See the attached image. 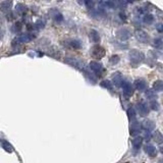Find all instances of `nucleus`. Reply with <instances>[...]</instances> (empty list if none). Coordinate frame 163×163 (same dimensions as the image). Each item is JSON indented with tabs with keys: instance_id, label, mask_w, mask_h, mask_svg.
<instances>
[{
	"instance_id": "nucleus-35",
	"label": "nucleus",
	"mask_w": 163,
	"mask_h": 163,
	"mask_svg": "<svg viewBox=\"0 0 163 163\" xmlns=\"http://www.w3.org/2000/svg\"><path fill=\"white\" fill-rule=\"evenodd\" d=\"M84 4H85V5L87 6V8L89 9H94V6H95V2L93 1H85Z\"/></svg>"
},
{
	"instance_id": "nucleus-3",
	"label": "nucleus",
	"mask_w": 163,
	"mask_h": 163,
	"mask_svg": "<svg viewBox=\"0 0 163 163\" xmlns=\"http://www.w3.org/2000/svg\"><path fill=\"white\" fill-rule=\"evenodd\" d=\"M90 54H91V56H92L93 58L101 59V58H103L106 55V50H105L104 48H103L102 46L95 45V46L92 47V49H91Z\"/></svg>"
},
{
	"instance_id": "nucleus-2",
	"label": "nucleus",
	"mask_w": 163,
	"mask_h": 163,
	"mask_svg": "<svg viewBox=\"0 0 163 163\" xmlns=\"http://www.w3.org/2000/svg\"><path fill=\"white\" fill-rule=\"evenodd\" d=\"M128 58H130V61L133 64H138L141 63L142 61H144L145 54L139 50H137V49H132L128 52Z\"/></svg>"
},
{
	"instance_id": "nucleus-40",
	"label": "nucleus",
	"mask_w": 163,
	"mask_h": 163,
	"mask_svg": "<svg viewBox=\"0 0 163 163\" xmlns=\"http://www.w3.org/2000/svg\"><path fill=\"white\" fill-rule=\"evenodd\" d=\"M3 23H4V18L0 14V24H3Z\"/></svg>"
},
{
	"instance_id": "nucleus-14",
	"label": "nucleus",
	"mask_w": 163,
	"mask_h": 163,
	"mask_svg": "<svg viewBox=\"0 0 163 163\" xmlns=\"http://www.w3.org/2000/svg\"><path fill=\"white\" fill-rule=\"evenodd\" d=\"M144 150L150 157L157 156V150H156V147H155V146H153L151 144H147L144 147Z\"/></svg>"
},
{
	"instance_id": "nucleus-17",
	"label": "nucleus",
	"mask_w": 163,
	"mask_h": 163,
	"mask_svg": "<svg viewBox=\"0 0 163 163\" xmlns=\"http://www.w3.org/2000/svg\"><path fill=\"white\" fill-rule=\"evenodd\" d=\"M67 45L73 49H76V50H79V49L82 48L83 44L82 42L79 40V39H71V40H68L67 41Z\"/></svg>"
},
{
	"instance_id": "nucleus-25",
	"label": "nucleus",
	"mask_w": 163,
	"mask_h": 163,
	"mask_svg": "<svg viewBox=\"0 0 163 163\" xmlns=\"http://www.w3.org/2000/svg\"><path fill=\"white\" fill-rule=\"evenodd\" d=\"M127 117L130 122H134L136 119V116H137V113H136V110L134 108H128L127 111Z\"/></svg>"
},
{
	"instance_id": "nucleus-1",
	"label": "nucleus",
	"mask_w": 163,
	"mask_h": 163,
	"mask_svg": "<svg viewBox=\"0 0 163 163\" xmlns=\"http://www.w3.org/2000/svg\"><path fill=\"white\" fill-rule=\"evenodd\" d=\"M64 62L70 64V66L76 68V70H80L83 71L86 70V66H87L85 61L81 60V59H79V58H76V57H70V56H67V57L64 58Z\"/></svg>"
},
{
	"instance_id": "nucleus-13",
	"label": "nucleus",
	"mask_w": 163,
	"mask_h": 163,
	"mask_svg": "<svg viewBox=\"0 0 163 163\" xmlns=\"http://www.w3.org/2000/svg\"><path fill=\"white\" fill-rule=\"evenodd\" d=\"M135 88L138 91H145L147 89V82L144 79H137L135 81Z\"/></svg>"
},
{
	"instance_id": "nucleus-21",
	"label": "nucleus",
	"mask_w": 163,
	"mask_h": 163,
	"mask_svg": "<svg viewBox=\"0 0 163 163\" xmlns=\"http://www.w3.org/2000/svg\"><path fill=\"white\" fill-rule=\"evenodd\" d=\"M154 92H161L163 90V82L161 80H158L155 81L154 84H153V89H152Z\"/></svg>"
},
{
	"instance_id": "nucleus-27",
	"label": "nucleus",
	"mask_w": 163,
	"mask_h": 163,
	"mask_svg": "<svg viewBox=\"0 0 163 163\" xmlns=\"http://www.w3.org/2000/svg\"><path fill=\"white\" fill-rule=\"evenodd\" d=\"M153 138H154L155 142L158 143V144H161L162 141H163V136L159 130H155L154 135H153Z\"/></svg>"
},
{
	"instance_id": "nucleus-20",
	"label": "nucleus",
	"mask_w": 163,
	"mask_h": 163,
	"mask_svg": "<svg viewBox=\"0 0 163 163\" xmlns=\"http://www.w3.org/2000/svg\"><path fill=\"white\" fill-rule=\"evenodd\" d=\"M143 138L140 137V136H137V137L135 138V139H133L132 141V145L133 147L135 148V149H140L141 147H142V144H143Z\"/></svg>"
},
{
	"instance_id": "nucleus-37",
	"label": "nucleus",
	"mask_w": 163,
	"mask_h": 163,
	"mask_svg": "<svg viewBox=\"0 0 163 163\" xmlns=\"http://www.w3.org/2000/svg\"><path fill=\"white\" fill-rule=\"evenodd\" d=\"M151 138H152L151 132H147V130H146L145 135H144V138H143V139H145L146 141H149V140H151Z\"/></svg>"
},
{
	"instance_id": "nucleus-24",
	"label": "nucleus",
	"mask_w": 163,
	"mask_h": 163,
	"mask_svg": "<svg viewBox=\"0 0 163 163\" xmlns=\"http://www.w3.org/2000/svg\"><path fill=\"white\" fill-rule=\"evenodd\" d=\"M155 21V18L154 16L151 13H147L144 16V18H143V21L146 24H152L153 23H154Z\"/></svg>"
},
{
	"instance_id": "nucleus-10",
	"label": "nucleus",
	"mask_w": 163,
	"mask_h": 163,
	"mask_svg": "<svg viewBox=\"0 0 163 163\" xmlns=\"http://www.w3.org/2000/svg\"><path fill=\"white\" fill-rule=\"evenodd\" d=\"M130 136H138L141 133V130H142V124L137 122V120H134V122H130Z\"/></svg>"
},
{
	"instance_id": "nucleus-39",
	"label": "nucleus",
	"mask_w": 163,
	"mask_h": 163,
	"mask_svg": "<svg viewBox=\"0 0 163 163\" xmlns=\"http://www.w3.org/2000/svg\"><path fill=\"white\" fill-rule=\"evenodd\" d=\"M3 36H4V31L1 28H0V40L3 38Z\"/></svg>"
},
{
	"instance_id": "nucleus-12",
	"label": "nucleus",
	"mask_w": 163,
	"mask_h": 163,
	"mask_svg": "<svg viewBox=\"0 0 163 163\" xmlns=\"http://www.w3.org/2000/svg\"><path fill=\"white\" fill-rule=\"evenodd\" d=\"M12 8V2L11 1H2L0 2V11L4 13H9Z\"/></svg>"
},
{
	"instance_id": "nucleus-16",
	"label": "nucleus",
	"mask_w": 163,
	"mask_h": 163,
	"mask_svg": "<svg viewBox=\"0 0 163 163\" xmlns=\"http://www.w3.org/2000/svg\"><path fill=\"white\" fill-rule=\"evenodd\" d=\"M142 128H145L147 132H152L155 130V122L150 119H146L142 123Z\"/></svg>"
},
{
	"instance_id": "nucleus-22",
	"label": "nucleus",
	"mask_w": 163,
	"mask_h": 163,
	"mask_svg": "<svg viewBox=\"0 0 163 163\" xmlns=\"http://www.w3.org/2000/svg\"><path fill=\"white\" fill-rule=\"evenodd\" d=\"M21 30H23V23H21V21H16V23H14V24H12L11 27V31L12 33L14 34L21 33Z\"/></svg>"
},
{
	"instance_id": "nucleus-5",
	"label": "nucleus",
	"mask_w": 163,
	"mask_h": 163,
	"mask_svg": "<svg viewBox=\"0 0 163 163\" xmlns=\"http://www.w3.org/2000/svg\"><path fill=\"white\" fill-rule=\"evenodd\" d=\"M89 66H90L91 70H92L93 73H95V75L98 76H101L105 71L102 63L98 62V61H91L90 64H89Z\"/></svg>"
},
{
	"instance_id": "nucleus-6",
	"label": "nucleus",
	"mask_w": 163,
	"mask_h": 163,
	"mask_svg": "<svg viewBox=\"0 0 163 163\" xmlns=\"http://www.w3.org/2000/svg\"><path fill=\"white\" fill-rule=\"evenodd\" d=\"M122 92H123V96H124L127 99L130 97V96L134 94V87L132 86V84L127 81H123L122 84Z\"/></svg>"
},
{
	"instance_id": "nucleus-8",
	"label": "nucleus",
	"mask_w": 163,
	"mask_h": 163,
	"mask_svg": "<svg viewBox=\"0 0 163 163\" xmlns=\"http://www.w3.org/2000/svg\"><path fill=\"white\" fill-rule=\"evenodd\" d=\"M137 110H138V112H139V114L143 117L147 116V115L149 114V112H150L149 106H148L147 103L144 102V101L138 103V104H137Z\"/></svg>"
},
{
	"instance_id": "nucleus-11",
	"label": "nucleus",
	"mask_w": 163,
	"mask_h": 163,
	"mask_svg": "<svg viewBox=\"0 0 163 163\" xmlns=\"http://www.w3.org/2000/svg\"><path fill=\"white\" fill-rule=\"evenodd\" d=\"M49 16H50L53 19H55L57 23H60V21H63L62 13H61V12H59L57 9H55V8H52V9H50V10H49Z\"/></svg>"
},
{
	"instance_id": "nucleus-9",
	"label": "nucleus",
	"mask_w": 163,
	"mask_h": 163,
	"mask_svg": "<svg viewBox=\"0 0 163 163\" xmlns=\"http://www.w3.org/2000/svg\"><path fill=\"white\" fill-rule=\"evenodd\" d=\"M135 35H136V38L138 39V41H140L141 43H149L150 37L145 31H143V30H138L135 33Z\"/></svg>"
},
{
	"instance_id": "nucleus-33",
	"label": "nucleus",
	"mask_w": 163,
	"mask_h": 163,
	"mask_svg": "<svg viewBox=\"0 0 163 163\" xmlns=\"http://www.w3.org/2000/svg\"><path fill=\"white\" fill-rule=\"evenodd\" d=\"M119 60H120V58L118 55H112L109 59V62L111 64H113V65H115V64H117L118 62H119Z\"/></svg>"
},
{
	"instance_id": "nucleus-15",
	"label": "nucleus",
	"mask_w": 163,
	"mask_h": 163,
	"mask_svg": "<svg viewBox=\"0 0 163 163\" xmlns=\"http://www.w3.org/2000/svg\"><path fill=\"white\" fill-rule=\"evenodd\" d=\"M89 38L94 43H99L101 39L99 32L96 31V30H90V32H89Z\"/></svg>"
},
{
	"instance_id": "nucleus-23",
	"label": "nucleus",
	"mask_w": 163,
	"mask_h": 163,
	"mask_svg": "<svg viewBox=\"0 0 163 163\" xmlns=\"http://www.w3.org/2000/svg\"><path fill=\"white\" fill-rule=\"evenodd\" d=\"M84 75H85L86 78H87L88 80L90 81L92 84H96V81H97V78H96V76L94 75V73H90V71H88L87 70H84Z\"/></svg>"
},
{
	"instance_id": "nucleus-32",
	"label": "nucleus",
	"mask_w": 163,
	"mask_h": 163,
	"mask_svg": "<svg viewBox=\"0 0 163 163\" xmlns=\"http://www.w3.org/2000/svg\"><path fill=\"white\" fill-rule=\"evenodd\" d=\"M150 108H151L152 110L158 111V110H159V108H160L159 103H158L156 100H152L151 103H150Z\"/></svg>"
},
{
	"instance_id": "nucleus-38",
	"label": "nucleus",
	"mask_w": 163,
	"mask_h": 163,
	"mask_svg": "<svg viewBox=\"0 0 163 163\" xmlns=\"http://www.w3.org/2000/svg\"><path fill=\"white\" fill-rule=\"evenodd\" d=\"M156 30L159 33H162V31H163V24H156Z\"/></svg>"
},
{
	"instance_id": "nucleus-7",
	"label": "nucleus",
	"mask_w": 163,
	"mask_h": 163,
	"mask_svg": "<svg viewBox=\"0 0 163 163\" xmlns=\"http://www.w3.org/2000/svg\"><path fill=\"white\" fill-rule=\"evenodd\" d=\"M34 38H35V36H34L33 34L24 33L18 36L16 39H13V40L19 44H23V43H29V42H31Z\"/></svg>"
},
{
	"instance_id": "nucleus-29",
	"label": "nucleus",
	"mask_w": 163,
	"mask_h": 163,
	"mask_svg": "<svg viewBox=\"0 0 163 163\" xmlns=\"http://www.w3.org/2000/svg\"><path fill=\"white\" fill-rule=\"evenodd\" d=\"M101 87L102 88H105V89H107V90H112V88H113V86H112V82H110V81H108V80H105V81H103V82H101Z\"/></svg>"
},
{
	"instance_id": "nucleus-28",
	"label": "nucleus",
	"mask_w": 163,
	"mask_h": 163,
	"mask_svg": "<svg viewBox=\"0 0 163 163\" xmlns=\"http://www.w3.org/2000/svg\"><path fill=\"white\" fill-rule=\"evenodd\" d=\"M153 46L155 47L158 50H160V49H162L163 47V41L161 38H156L153 40Z\"/></svg>"
},
{
	"instance_id": "nucleus-19",
	"label": "nucleus",
	"mask_w": 163,
	"mask_h": 163,
	"mask_svg": "<svg viewBox=\"0 0 163 163\" xmlns=\"http://www.w3.org/2000/svg\"><path fill=\"white\" fill-rule=\"evenodd\" d=\"M0 145H1V147L3 148L4 150H5L6 152L8 153H11L12 151H13V148H12V146L10 143H8V141L6 140H0Z\"/></svg>"
},
{
	"instance_id": "nucleus-30",
	"label": "nucleus",
	"mask_w": 163,
	"mask_h": 163,
	"mask_svg": "<svg viewBox=\"0 0 163 163\" xmlns=\"http://www.w3.org/2000/svg\"><path fill=\"white\" fill-rule=\"evenodd\" d=\"M16 12H19V13H24V12L27 11V6L24 3H18L16 6Z\"/></svg>"
},
{
	"instance_id": "nucleus-31",
	"label": "nucleus",
	"mask_w": 163,
	"mask_h": 163,
	"mask_svg": "<svg viewBox=\"0 0 163 163\" xmlns=\"http://www.w3.org/2000/svg\"><path fill=\"white\" fill-rule=\"evenodd\" d=\"M146 97H147L148 99H155L156 100L157 95L153 90H147L146 91Z\"/></svg>"
},
{
	"instance_id": "nucleus-36",
	"label": "nucleus",
	"mask_w": 163,
	"mask_h": 163,
	"mask_svg": "<svg viewBox=\"0 0 163 163\" xmlns=\"http://www.w3.org/2000/svg\"><path fill=\"white\" fill-rule=\"evenodd\" d=\"M6 19L8 21H13V19H16V12H9V14H7Z\"/></svg>"
},
{
	"instance_id": "nucleus-18",
	"label": "nucleus",
	"mask_w": 163,
	"mask_h": 163,
	"mask_svg": "<svg viewBox=\"0 0 163 163\" xmlns=\"http://www.w3.org/2000/svg\"><path fill=\"white\" fill-rule=\"evenodd\" d=\"M112 81L116 87H122V84L123 82V78H122V73H118V71L117 73H115L114 75L112 76Z\"/></svg>"
},
{
	"instance_id": "nucleus-34",
	"label": "nucleus",
	"mask_w": 163,
	"mask_h": 163,
	"mask_svg": "<svg viewBox=\"0 0 163 163\" xmlns=\"http://www.w3.org/2000/svg\"><path fill=\"white\" fill-rule=\"evenodd\" d=\"M35 24V27L37 28V30L43 29L44 27H45V23H44V21H42V19H38V21H36V24Z\"/></svg>"
},
{
	"instance_id": "nucleus-26",
	"label": "nucleus",
	"mask_w": 163,
	"mask_h": 163,
	"mask_svg": "<svg viewBox=\"0 0 163 163\" xmlns=\"http://www.w3.org/2000/svg\"><path fill=\"white\" fill-rule=\"evenodd\" d=\"M101 5H104V7H102V8H111V9H115L116 8V3L113 1H106V2H100Z\"/></svg>"
},
{
	"instance_id": "nucleus-4",
	"label": "nucleus",
	"mask_w": 163,
	"mask_h": 163,
	"mask_svg": "<svg viewBox=\"0 0 163 163\" xmlns=\"http://www.w3.org/2000/svg\"><path fill=\"white\" fill-rule=\"evenodd\" d=\"M116 37L122 41H127L132 37V31H130V29L127 28V27H123V28L117 30Z\"/></svg>"
}]
</instances>
